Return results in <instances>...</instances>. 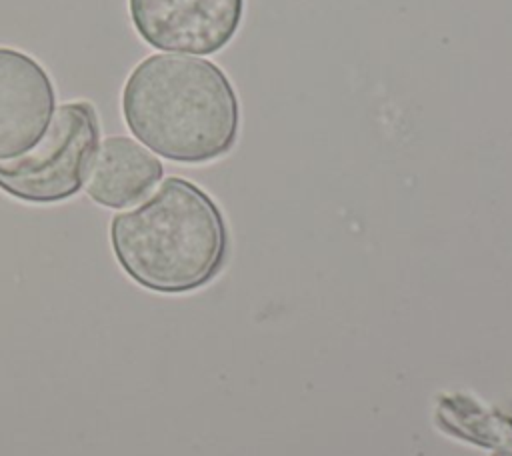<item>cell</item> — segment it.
Segmentation results:
<instances>
[{
	"label": "cell",
	"mask_w": 512,
	"mask_h": 456,
	"mask_svg": "<svg viewBox=\"0 0 512 456\" xmlns=\"http://www.w3.org/2000/svg\"><path fill=\"white\" fill-rule=\"evenodd\" d=\"M122 116L146 148L182 164L228 154L240 130V104L228 76L210 60L152 54L122 88Z\"/></svg>",
	"instance_id": "1"
},
{
	"label": "cell",
	"mask_w": 512,
	"mask_h": 456,
	"mask_svg": "<svg viewBox=\"0 0 512 456\" xmlns=\"http://www.w3.org/2000/svg\"><path fill=\"white\" fill-rule=\"evenodd\" d=\"M122 270L140 286L182 294L208 284L224 266L228 230L216 202L184 178H166L140 206L110 222Z\"/></svg>",
	"instance_id": "2"
},
{
	"label": "cell",
	"mask_w": 512,
	"mask_h": 456,
	"mask_svg": "<svg viewBox=\"0 0 512 456\" xmlns=\"http://www.w3.org/2000/svg\"><path fill=\"white\" fill-rule=\"evenodd\" d=\"M100 142L90 102L62 104L44 138L24 156L0 162V188L24 202L48 204L72 198L84 186Z\"/></svg>",
	"instance_id": "3"
},
{
	"label": "cell",
	"mask_w": 512,
	"mask_h": 456,
	"mask_svg": "<svg viewBox=\"0 0 512 456\" xmlns=\"http://www.w3.org/2000/svg\"><path fill=\"white\" fill-rule=\"evenodd\" d=\"M138 36L174 54H216L236 36L244 0H128Z\"/></svg>",
	"instance_id": "4"
},
{
	"label": "cell",
	"mask_w": 512,
	"mask_h": 456,
	"mask_svg": "<svg viewBox=\"0 0 512 456\" xmlns=\"http://www.w3.org/2000/svg\"><path fill=\"white\" fill-rule=\"evenodd\" d=\"M56 92L42 64L0 46V162L28 154L48 132Z\"/></svg>",
	"instance_id": "5"
},
{
	"label": "cell",
	"mask_w": 512,
	"mask_h": 456,
	"mask_svg": "<svg viewBox=\"0 0 512 456\" xmlns=\"http://www.w3.org/2000/svg\"><path fill=\"white\" fill-rule=\"evenodd\" d=\"M162 172L160 160L144 146L126 136H110L98 146L86 192L100 206L124 208L146 196Z\"/></svg>",
	"instance_id": "6"
}]
</instances>
